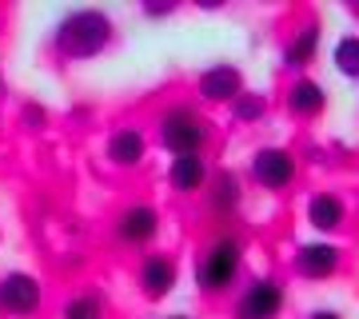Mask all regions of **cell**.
Masks as SVG:
<instances>
[{"instance_id":"cell-11","label":"cell","mask_w":359,"mask_h":319,"mask_svg":"<svg viewBox=\"0 0 359 319\" xmlns=\"http://www.w3.org/2000/svg\"><path fill=\"white\" fill-rule=\"evenodd\" d=\"M156 231H160V212H156L152 204H132V208L120 212V219H116V236H120V243H128V247L152 243Z\"/></svg>"},{"instance_id":"cell-14","label":"cell","mask_w":359,"mask_h":319,"mask_svg":"<svg viewBox=\"0 0 359 319\" xmlns=\"http://www.w3.org/2000/svg\"><path fill=\"white\" fill-rule=\"evenodd\" d=\"M208 179H212V172H208L204 156H176L168 164V188L180 191V196H192V191L208 188Z\"/></svg>"},{"instance_id":"cell-24","label":"cell","mask_w":359,"mask_h":319,"mask_svg":"<svg viewBox=\"0 0 359 319\" xmlns=\"http://www.w3.org/2000/svg\"><path fill=\"white\" fill-rule=\"evenodd\" d=\"M164 319H192V315H164Z\"/></svg>"},{"instance_id":"cell-10","label":"cell","mask_w":359,"mask_h":319,"mask_svg":"<svg viewBox=\"0 0 359 319\" xmlns=\"http://www.w3.org/2000/svg\"><path fill=\"white\" fill-rule=\"evenodd\" d=\"M304 216H308L311 231H320V236H335V231L347 228V200L339 196V191H311Z\"/></svg>"},{"instance_id":"cell-19","label":"cell","mask_w":359,"mask_h":319,"mask_svg":"<svg viewBox=\"0 0 359 319\" xmlns=\"http://www.w3.org/2000/svg\"><path fill=\"white\" fill-rule=\"evenodd\" d=\"M60 319H104V307H100V295H72L65 304V311H60Z\"/></svg>"},{"instance_id":"cell-12","label":"cell","mask_w":359,"mask_h":319,"mask_svg":"<svg viewBox=\"0 0 359 319\" xmlns=\"http://www.w3.org/2000/svg\"><path fill=\"white\" fill-rule=\"evenodd\" d=\"M283 104H287V112H292L295 120H320V116L327 112V92H323L320 80L295 76L292 84H287V92H283Z\"/></svg>"},{"instance_id":"cell-6","label":"cell","mask_w":359,"mask_h":319,"mask_svg":"<svg viewBox=\"0 0 359 319\" xmlns=\"http://www.w3.org/2000/svg\"><path fill=\"white\" fill-rule=\"evenodd\" d=\"M292 268L299 280H332V276H339V268H344V247L335 240H311V243H299L292 255Z\"/></svg>"},{"instance_id":"cell-13","label":"cell","mask_w":359,"mask_h":319,"mask_svg":"<svg viewBox=\"0 0 359 319\" xmlns=\"http://www.w3.org/2000/svg\"><path fill=\"white\" fill-rule=\"evenodd\" d=\"M148 152V140H144L140 128H116L108 144H104V156H108V164L112 168H136Z\"/></svg>"},{"instance_id":"cell-9","label":"cell","mask_w":359,"mask_h":319,"mask_svg":"<svg viewBox=\"0 0 359 319\" xmlns=\"http://www.w3.org/2000/svg\"><path fill=\"white\" fill-rule=\"evenodd\" d=\"M196 92L208 104H231L244 92V72L236 64H212V68H204L196 76Z\"/></svg>"},{"instance_id":"cell-23","label":"cell","mask_w":359,"mask_h":319,"mask_svg":"<svg viewBox=\"0 0 359 319\" xmlns=\"http://www.w3.org/2000/svg\"><path fill=\"white\" fill-rule=\"evenodd\" d=\"M347 13H351V16L359 20V0H351V4H347Z\"/></svg>"},{"instance_id":"cell-20","label":"cell","mask_w":359,"mask_h":319,"mask_svg":"<svg viewBox=\"0 0 359 319\" xmlns=\"http://www.w3.org/2000/svg\"><path fill=\"white\" fill-rule=\"evenodd\" d=\"M304 319H347V315L339 311V307H311Z\"/></svg>"},{"instance_id":"cell-15","label":"cell","mask_w":359,"mask_h":319,"mask_svg":"<svg viewBox=\"0 0 359 319\" xmlns=\"http://www.w3.org/2000/svg\"><path fill=\"white\" fill-rule=\"evenodd\" d=\"M316 52H320V20L311 16L308 25H304L292 40H287V44H283V68H292V72H299V76H304V68L316 60Z\"/></svg>"},{"instance_id":"cell-8","label":"cell","mask_w":359,"mask_h":319,"mask_svg":"<svg viewBox=\"0 0 359 319\" xmlns=\"http://www.w3.org/2000/svg\"><path fill=\"white\" fill-rule=\"evenodd\" d=\"M180 280V268L172 255H144L140 271H136V283H140V295L148 299V304H160V299H168L172 295V287H176Z\"/></svg>"},{"instance_id":"cell-7","label":"cell","mask_w":359,"mask_h":319,"mask_svg":"<svg viewBox=\"0 0 359 319\" xmlns=\"http://www.w3.org/2000/svg\"><path fill=\"white\" fill-rule=\"evenodd\" d=\"M44 287L32 271H4L0 276V311L13 319H28L40 311Z\"/></svg>"},{"instance_id":"cell-2","label":"cell","mask_w":359,"mask_h":319,"mask_svg":"<svg viewBox=\"0 0 359 319\" xmlns=\"http://www.w3.org/2000/svg\"><path fill=\"white\" fill-rule=\"evenodd\" d=\"M244 268V243L236 236H219L196 255V287L204 295H224L236 287Z\"/></svg>"},{"instance_id":"cell-17","label":"cell","mask_w":359,"mask_h":319,"mask_svg":"<svg viewBox=\"0 0 359 319\" xmlns=\"http://www.w3.org/2000/svg\"><path fill=\"white\" fill-rule=\"evenodd\" d=\"M332 64H335V72H339V76L359 80V32H347V36L335 40Z\"/></svg>"},{"instance_id":"cell-16","label":"cell","mask_w":359,"mask_h":319,"mask_svg":"<svg viewBox=\"0 0 359 319\" xmlns=\"http://www.w3.org/2000/svg\"><path fill=\"white\" fill-rule=\"evenodd\" d=\"M204 191H208V208L216 216H231L240 208V200H244V184H240L236 172H216V176L208 179Z\"/></svg>"},{"instance_id":"cell-21","label":"cell","mask_w":359,"mask_h":319,"mask_svg":"<svg viewBox=\"0 0 359 319\" xmlns=\"http://www.w3.org/2000/svg\"><path fill=\"white\" fill-rule=\"evenodd\" d=\"M144 13L148 16H168V13H176V0H168V4H144Z\"/></svg>"},{"instance_id":"cell-4","label":"cell","mask_w":359,"mask_h":319,"mask_svg":"<svg viewBox=\"0 0 359 319\" xmlns=\"http://www.w3.org/2000/svg\"><path fill=\"white\" fill-rule=\"evenodd\" d=\"M283 304H287V292L276 276H256L244 292L236 295V307H231V319H280Z\"/></svg>"},{"instance_id":"cell-3","label":"cell","mask_w":359,"mask_h":319,"mask_svg":"<svg viewBox=\"0 0 359 319\" xmlns=\"http://www.w3.org/2000/svg\"><path fill=\"white\" fill-rule=\"evenodd\" d=\"M208 140H212V124L200 120L192 108H168L160 116V148L176 156H204Z\"/></svg>"},{"instance_id":"cell-22","label":"cell","mask_w":359,"mask_h":319,"mask_svg":"<svg viewBox=\"0 0 359 319\" xmlns=\"http://www.w3.org/2000/svg\"><path fill=\"white\" fill-rule=\"evenodd\" d=\"M25 120H28L32 128H36V124H44V120H48V112H40L36 104H28V108H25Z\"/></svg>"},{"instance_id":"cell-5","label":"cell","mask_w":359,"mask_h":319,"mask_svg":"<svg viewBox=\"0 0 359 319\" xmlns=\"http://www.w3.org/2000/svg\"><path fill=\"white\" fill-rule=\"evenodd\" d=\"M252 179H256L264 191H283L292 188L295 176H299V164H295V152L280 148V144H264L252 152V164H248Z\"/></svg>"},{"instance_id":"cell-18","label":"cell","mask_w":359,"mask_h":319,"mask_svg":"<svg viewBox=\"0 0 359 319\" xmlns=\"http://www.w3.org/2000/svg\"><path fill=\"white\" fill-rule=\"evenodd\" d=\"M231 116L240 120V124H259L264 116H268V96L264 92H240L236 100H231Z\"/></svg>"},{"instance_id":"cell-1","label":"cell","mask_w":359,"mask_h":319,"mask_svg":"<svg viewBox=\"0 0 359 319\" xmlns=\"http://www.w3.org/2000/svg\"><path fill=\"white\" fill-rule=\"evenodd\" d=\"M112 40H116L112 16L100 13V8H76V13H68L56 25V32H52V52L65 64H84V60H96L100 52H108Z\"/></svg>"}]
</instances>
